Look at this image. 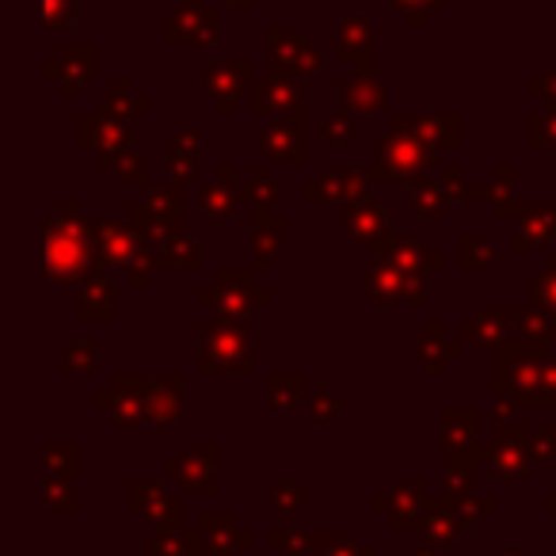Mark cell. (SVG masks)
<instances>
[{
  "label": "cell",
  "mask_w": 556,
  "mask_h": 556,
  "mask_svg": "<svg viewBox=\"0 0 556 556\" xmlns=\"http://www.w3.org/2000/svg\"><path fill=\"white\" fill-rule=\"evenodd\" d=\"M92 229L80 222L77 206H65L58 222L47 229V282L54 287H70L85 275L88 260H92Z\"/></svg>",
  "instance_id": "cell-1"
},
{
  "label": "cell",
  "mask_w": 556,
  "mask_h": 556,
  "mask_svg": "<svg viewBox=\"0 0 556 556\" xmlns=\"http://www.w3.org/2000/svg\"><path fill=\"white\" fill-rule=\"evenodd\" d=\"M202 340H206V370L214 363L222 370H248L252 366L244 317H217V325L202 328Z\"/></svg>",
  "instance_id": "cell-2"
},
{
  "label": "cell",
  "mask_w": 556,
  "mask_h": 556,
  "mask_svg": "<svg viewBox=\"0 0 556 556\" xmlns=\"http://www.w3.org/2000/svg\"><path fill=\"white\" fill-rule=\"evenodd\" d=\"M434 153H439V149L424 146V141L412 138V134L396 130V138H381L378 172H381V176H389L386 184H401V179L419 176V172L434 161Z\"/></svg>",
  "instance_id": "cell-3"
},
{
  "label": "cell",
  "mask_w": 556,
  "mask_h": 556,
  "mask_svg": "<svg viewBox=\"0 0 556 556\" xmlns=\"http://www.w3.org/2000/svg\"><path fill=\"white\" fill-rule=\"evenodd\" d=\"M366 287L374 290L381 305H396V302H424V278L401 270L396 263H378V267L366 275Z\"/></svg>",
  "instance_id": "cell-4"
},
{
  "label": "cell",
  "mask_w": 556,
  "mask_h": 556,
  "mask_svg": "<svg viewBox=\"0 0 556 556\" xmlns=\"http://www.w3.org/2000/svg\"><path fill=\"white\" fill-rule=\"evenodd\" d=\"M202 88H206V96L217 103L222 111H232L240 103V96L252 92V65H206L202 70Z\"/></svg>",
  "instance_id": "cell-5"
},
{
  "label": "cell",
  "mask_w": 556,
  "mask_h": 556,
  "mask_svg": "<svg viewBox=\"0 0 556 556\" xmlns=\"http://www.w3.org/2000/svg\"><path fill=\"white\" fill-rule=\"evenodd\" d=\"M263 298L267 294L255 290L252 278H244V275H225L214 290H202V302L222 309V317H248V309L260 305Z\"/></svg>",
  "instance_id": "cell-6"
},
{
  "label": "cell",
  "mask_w": 556,
  "mask_h": 556,
  "mask_svg": "<svg viewBox=\"0 0 556 556\" xmlns=\"http://www.w3.org/2000/svg\"><path fill=\"white\" fill-rule=\"evenodd\" d=\"M270 58H275L278 73H298V77H313L317 80L325 73V62L313 47H305L298 35L275 31L270 35Z\"/></svg>",
  "instance_id": "cell-7"
},
{
  "label": "cell",
  "mask_w": 556,
  "mask_h": 556,
  "mask_svg": "<svg viewBox=\"0 0 556 556\" xmlns=\"http://www.w3.org/2000/svg\"><path fill=\"white\" fill-rule=\"evenodd\" d=\"M80 138L85 146H92L100 153V161H111V156H126L130 153V130H126L123 118L115 115H88L85 126H80Z\"/></svg>",
  "instance_id": "cell-8"
},
{
  "label": "cell",
  "mask_w": 556,
  "mask_h": 556,
  "mask_svg": "<svg viewBox=\"0 0 556 556\" xmlns=\"http://www.w3.org/2000/svg\"><path fill=\"white\" fill-rule=\"evenodd\" d=\"M141 240H134V229H126L123 222H100L92 229V255L100 263H115V267L126 270L130 255L138 252Z\"/></svg>",
  "instance_id": "cell-9"
},
{
  "label": "cell",
  "mask_w": 556,
  "mask_h": 556,
  "mask_svg": "<svg viewBox=\"0 0 556 556\" xmlns=\"http://www.w3.org/2000/svg\"><path fill=\"white\" fill-rule=\"evenodd\" d=\"M214 35H217V20L210 16V12H202L199 4H187V9H179L168 16L164 39L179 47V42H210Z\"/></svg>",
  "instance_id": "cell-10"
},
{
  "label": "cell",
  "mask_w": 556,
  "mask_h": 556,
  "mask_svg": "<svg viewBox=\"0 0 556 556\" xmlns=\"http://www.w3.org/2000/svg\"><path fill=\"white\" fill-rule=\"evenodd\" d=\"M252 108H255V115H270L275 108H278V115H282V111L302 108V96H298V88L287 80V73H270L267 80H260V85L252 88Z\"/></svg>",
  "instance_id": "cell-11"
},
{
  "label": "cell",
  "mask_w": 556,
  "mask_h": 556,
  "mask_svg": "<svg viewBox=\"0 0 556 556\" xmlns=\"http://www.w3.org/2000/svg\"><path fill=\"white\" fill-rule=\"evenodd\" d=\"M374 54V31H370V20L366 16H348L343 24V39H340V58L351 65H358L363 77H370V62L366 58Z\"/></svg>",
  "instance_id": "cell-12"
},
{
  "label": "cell",
  "mask_w": 556,
  "mask_h": 556,
  "mask_svg": "<svg viewBox=\"0 0 556 556\" xmlns=\"http://www.w3.org/2000/svg\"><path fill=\"white\" fill-rule=\"evenodd\" d=\"M92 70H96V50L92 47H73V50H65L58 65H47V77L50 80L62 77L65 92L77 96V88L85 85L88 77H92Z\"/></svg>",
  "instance_id": "cell-13"
},
{
  "label": "cell",
  "mask_w": 556,
  "mask_h": 556,
  "mask_svg": "<svg viewBox=\"0 0 556 556\" xmlns=\"http://www.w3.org/2000/svg\"><path fill=\"white\" fill-rule=\"evenodd\" d=\"M263 149L282 164H302V123L298 118H278L263 134Z\"/></svg>",
  "instance_id": "cell-14"
},
{
  "label": "cell",
  "mask_w": 556,
  "mask_h": 556,
  "mask_svg": "<svg viewBox=\"0 0 556 556\" xmlns=\"http://www.w3.org/2000/svg\"><path fill=\"white\" fill-rule=\"evenodd\" d=\"M548 232H556V210L526 206L522 222H518V229H515V252H533L538 244H545Z\"/></svg>",
  "instance_id": "cell-15"
},
{
  "label": "cell",
  "mask_w": 556,
  "mask_h": 556,
  "mask_svg": "<svg viewBox=\"0 0 556 556\" xmlns=\"http://www.w3.org/2000/svg\"><path fill=\"white\" fill-rule=\"evenodd\" d=\"M348 232H351V240H358V244H378V240L389 232L386 210L374 206V202H363V206H351V210H348Z\"/></svg>",
  "instance_id": "cell-16"
},
{
  "label": "cell",
  "mask_w": 556,
  "mask_h": 556,
  "mask_svg": "<svg viewBox=\"0 0 556 556\" xmlns=\"http://www.w3.org/2000/svg\"><path fill=\"white\" fill-rule=\"evenodd\" d=\"M389 263H396L401 270H412V275H424V270H442V255L427 252L416 240H401V244H386L381 248Z\"/></svg>",
  "instance_id": "cell-17"
},
{
  "label": "cell",
  "mask_w": 556,
  "mask_h": 556,
  "mask_svg": "<svg viewBox=\"0 0 556 556\" xmlns=\"http://www.w3.org/2000/svg\"><path fill=\"white\" fill-rule=\"evenodd\" d=\"M111 282L103 275H96V278H88L85 282V290H80V320H111V313H115V305H111Z\"/></svg>",
  "instance_id": "cell-18"
},
{
  "label": "cell",
  "mask_w": 556,
  "mask_h": 556,
  "mask_svg": "<svg viewBox=\"0 0 556 556\" xmlns=\"http://www.w3.org/2000/svg\"><path fill=\"white\" fill-rule=\"evenodd\" d=\"M278 252H287V222L260 217V222H255V267L263 270Z\"/></svg>",
  "instance_id": "cell-19"
},
{
  "label": "cell",
  "mask_w": 556,
  "mask_h": 556,
  "mask_svg": "<svg viewBox=\"0 0 556 556\" xmlns=\"http://www.w3.org/2000/svg\"><path fill=\"white\" fill-rule=\"evenodd\" d=\"M240 194H248V187H237L232 179H217V184L202 187V210H206V217H232L237 214V202Z\"/></svg>",
  "instance_id": "cell-20"
},
{
  "label": "cell",
  "mask_w": 556,
  "mask_h": 556,
  "mask_svg": "<svg viewBox=\"0 0 556 556\" xmlns=\"http://www.w3.org/2000/svg\"><path fill=\"white\" fill-rule=\"evenodd\" d=\"M168 168L176 179H187L199 172V134H176L168 141Z\"/></svg>",
  "instance_id": "cell-21"
},
{
  "label": "cell",
  "mask_w": 556,
  "mask_h": 556,
  "mask_svg": "<svg viewBox=\"0 0 556 556\" xmlns=\"http://www.w3.org/2000/svg\"><path fill=\"white\" fill-rule=\"evenodd\" d=\"M343 96H348L351 108L378 111L381 103H386V85H378V80H370V77H358L355 85H343Z\"/></svg>",
  "instance_id": "cell-22"
},
{
  "label": "cell",
  "mask_w": 556,
  "mask_h": 556,
  "mask_svg": "<svg viewBox=\"0 0 556 556\" xmlns=\"http://www.w3.org/2000/svg\"><path fill=\"white\" fill-rule=\"evenodd\" d=\"M278 194H282V191H278L275 179H270L263 168H255L252 179H248V199H252V206L260 210V217H267V210L278 202Z\"/></svg>",
  "instance_id": "cell-23"
},
{
  "label": "cell",
  "mask_w": 556,
  "mask_h": 556,
  "mask_svg": "<svg viewBox=\"0 0 556 556\" xmlns=\"http://www.w3.org/2000/svg\"><path fill=\"white\" fill-rule=\"evenodd\" d=\"M510 313L507 309H495V313H484V317L477 320V325L465 328V336H472L477 340V348H492L495 340H500V332L507 328Z\"/></svg>",
  "instance_id": "cell-24"
},
{
  "label": "cell",
  "mask_w": 556,
  "mask_h": 556,
  "mask_svg": "<svg viewBox=\"0 0 556 556\" xmlns=\"http://www.w3.org/2000/svg\"><path fill=\"white\" fill-rule=\"evenodd\" d=\"M161 252L168 263H179V267H199V244L184 232H172V237L161 240Z\"/></svg>",
  "instance_id": "cell-25"
},
{
  "label": "cell",
  "mask_w": 556,
  "mask_h": 556,
  "mask_svg": "<svg viewBox=\"0 0 556 556\" xmlns=\"http://www.w3.org/2000/svg\"><path fill=\"white\" fill-rule=\"evenodd\" d=\"M462 263H465V270H484V267H492V263H495V248L488 244L484 237L462 240Z\"/></svg>",
  "instance_id": "cell-26"
},
{
  "label": "cell",
  "mask_w": 556,
  "mask_h": 556,
  "mask_svg": "<svg viewBox=\"0 0 556 556\" xmlns=\"http://www.w3.org/2000/svg\"><path fill=\"white\" fill-rule=\"evenodd\" d=\"M442 199H446V194H442L439 187H431V184L412 187V214H416V217H439L442 214Z\"/></svg>",
  "instance_id": "cell-27"
},
{
  "label": "cell",
  "mask_w": 556,
  "mask_h": 556,
  "mask_svg": "<svg viewBox=\"0 0 556 556\" xmlns=\"http://www.w3.org/2000/svg\"><path fill=\"white\" fill-rule=\"evenodd\" d=\"M73 12H77V0H42V24H47L50 31L70 27Z\"/></svg>",
  "instance_id": "cell-28"
},
{
  "label": "cell",
  "mask_w": 556,
  "mask_h": 556,
  "mask_svg": "<svg viewBox=\"0 0 556 556\" xmlns=\"http://www.w3.org/2000/svg\"><path fill=\"white\" fill-rule=\"evenodd\" d=\"M355 134H358L355 118H351V115H332V118H325V130H320V138H325L328 146H336V141L351 146V141H355Z\"/></svg>",
  "instance_id": "cell-29"
},
{
  "label": "cell",
  "mask_w": 556,
  "mask_h": 556,
  "mask_svg": "<svg viewBox=\"0 0 556 556\" xmlns=\"http://www.w3.org/2000/svg\"><path fill=\"white\" fill-rule=\"evenodd\" d=\"M393 4H396L401 12H412V20L419 24V20H424V12H427V9H439L442 0H393Z\"/></svg>",
  "instance_id": "cell-30"
},
{
  "label": "cell",
  "mask_w": 556,
  "mask_h": 556,
  "mask_svg": "<svg viewBox=\"0 0 556 556\" xmlns=\"http://www.w3.org/2000/svg\"><path fill=\"white\" fill-rule=\"evenodd\" d=\"M442 176H446V191L454 194V199H462V194L465 199H477V187H465L462 176H457V168H446Z\"/></svg>",
  "instance_id": "cell-31"
},
{
  "label": "cell",
  "mask_w": 556,
  "mask_h": 556,
  "mask_svg": "<svg viewBox=\"0 0 556 556\" xmlns=\"http://www.w3.org/2000/svg\"><path fill=\"white\" fill-rule=\"evenodd\" d=\"M217 4H225V9H232V12H244V9H252V0H217Z\"/></svg>",
  "instance_id": "cell-32"
}]
</instances>
